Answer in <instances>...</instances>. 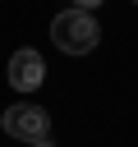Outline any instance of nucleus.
Here are the masks:
<instances>
[{
  "label": "nucleus",
  "mask_w": 138,
  "mask_h": 147,
  "mask_svg": "<svg viewBox=\"0 0 138 147\" xmlns=\"http://www.w3.org/2000/svg\"><path fill=\"white\" fill-rule=\"evenodd\" d=\"M51 41L64 55H87L101 41V23L92 18V9H64V14L51 18Z\"/></svg>",
  "instance_id": "nucleus-1"
},
{
  "label": "nucleus",
  "mask_w": 138,
  "mask_h": 147,
  "mask_svg": "<svg viewBox=\"0 0 138 147\" xmlns=\"http://www.w3.org/2000/svg\"><path fill=\"white\" fill-rule=\"evenodd\" d=\"M0 129H5L9 138H23V142L32 147V142H46V138H51V115H46L41 106H32V101H18V106H9V110L0 115Z\"/></svg>",
  "instance_id": "nucleus-2"
},
{
  "label": "nucleus",
  "mask_w": 138,
  "mask_h": 147,
  "mask_svg": "<svg viewBox=\"0 0 138 147\" xmlns=\"http://www.w3.org/2000/svg\"><path fill=\"white\" fill-rule=\"evenodd\" d=\"M5 74H9V87H18V92H37V87L46 83V60H41L32 46H23V51L9 55Z\"/></svg>",
  "instance_id": "nucleus-3"
},
{
  "label": "nucleus",
  "mask_w": 138,
  "mask_h": 147,
  "mask_svg": "<svg viewBox=\"0 0 138 147\" xmlns=\"http://www.w3.org/2000/svg\"><path fill=\"white\" fill-rule=\"evenodd\" d=\"M101 0H74V9H97Z\"/></svg>",
  "instance_id": "nucleus-4"
},
{
  "label": "nucleus",
  "mask_w": 138,
  "mask_h": 147,
  "mask_svg": "<svg viewBox=\"0 0 138 147\" xmlns=\"http://www.w3.org/2000/svg\"><path fill=\"white\" fill-rule=\"evenodd\" d=\"M32 147H55V142H51V138H46V142H32Z\"/></svg>",
  "instance_id": "nucleus-5"
}]
</instances>
